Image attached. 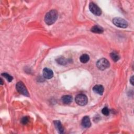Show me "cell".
Masks as SVG:
<instances>
[{
	"label": "cell",
	"instance_id": "obj_15",
	"mask_svg": "<svg viewBox=\"0 0 134 134\" xmlns=\"http://www.w3.org/2000/svg\"><path fill=\"white\" fill-rule=\"evenodd\" d=\"M110 57L112 59V60L113 61H114L115 62H116L119 60V58H120L119 55L116 52H113L110 53Z\"/></svg>",
	"mask_w": 134,
	"mask_h": 134
},
{
	"label": "cell",
	"instance_id": "obj_11",
	"mask_svg": "<svg viewBox=\"0 0 134 134\" xmlns=\"http://www.w3.org/2000/svg\"><path fill=\"white\" fill-rule=\"evenodd\" d=\"M72 100H73L72 97L69 95H64L61 97L62 102L65 104H70L72 102Z\"/></svg>",
	"mask_w": 134,
	"mask_h": 134
},
{
	"label": "cell",
	"instance_id": "obj_19",
	"mask_svg": "<svg viewBox=\"0 0 134 134\" xmlns=\"http://www.w3.org/2000/svg\"><path fill=\"white\" fill-rule=\"evenodd\" d=\"M130 82L131 83V84L133 85V76H132L130 79Z\"/></svg>",
	"mask_w": 134,
	"mask_h": 134
},
{
	"label": "cell",
	"instance_id": "obj_13",
	"mask_svg": "<svg viewBox=\"0 0 134 134\" xmlns=\"http://www.w3.org/2000/svg\"><path fill=\"white\" fill-rule=\"evenodd\" d=\"M56 61L57 62V63L58 64L63 65H65L67 63V61H66V59L62 56L59 57L57 59H56Z\"/></svg>",
	"mask_w": 134,
	"mask_h": 134
},
{
	"label": "cell",
	"instance_id": "obj_2",
	"mask_svg": "<svg viewBox=\"0 0 134 134\" xmlns=\"http://www.w3.org/2000/svg\"><path fill=\"white\" fill-rule=\"evenodd\" d=\"M113 23L115 26L122 28H126L128 25L127 21L125 19L120 17L114 18L113 19Z\"/></svg>",
	"mask_w": 134,
	"mask_h": 134
},
{
	"label": "cell",
	"instance_id": "obj_7",
	"mask_svg": "<svg viewBox=\"0 0 134 134\" xmlns=\"http://www.w3.org/2000/svg\"><path fill=\"white\" fill-rule=\"evenodd\" d=\"M43 75L47 79H50L53 76V73L50 69L45 68L43 70Z\"/></svg>",
	"mask_w": 134,
	"mask_h": 134
},
{
	"label": "cell",
	"instance_id": "obj_9",
	"mask_svg": "<svg viewBox=\"0 0 134 134\" xmlns=\"http://www.w3.org/2000/svg\"><path fill=\"white\" fill-rule=\"evenodd\" d=\"M54 125L57 129V131L60 133H62L64 132V128L61 123V122L59 120H54L53 121Z\"/></svg>",
	"mask_w": 134,
	"mask_h": 134
},
{
	"label": "cell",
	"instance_id": "obj_16",
	"mask_svg": "<svg viewBox=\"0 0 134 134\" xmlns=\"http://www.w3.org/2000/svg\"><path fill=\"white\" fill-rule=\"evenodd\" d=\"M2 75L3 76H4V77H5L6 78V79L7 80V81L8 82H11L12 80H13V77L12 76H10L9 74H7V73H2Z\"/></svg>",
	"mask_w": 134,
	"mask_h": 134
},
{
	"label": "cell",
	"instance_id": "obj_4",
	"mask_svg": "<svg viewBox=\"0 0 134 134\" xmlns=\"http://www.w3.org/2000/svg\"><path fill=\"white\" fill-rule=\"evenodd\" d=\"M75 102L80 106H85L88 102L87 96L84 94H77L75 98Z\"/></svg>",
	"mask_w": 134,
	"mask_h": 134
},
{
	"label": "cell",
	"instance_id": "obj_1",
	"mask_svg": "<svg viewBox=\"0 0 134 134\" xmlns=\"http://www.w3.org/2000/svg\"><path fill=\"white\" fill-rule=\"evenodd\" d=\"M58 12L56 10H51L46 14L44 21L47 25H51L55 22L58 18Z\"/></svg>",
	"mask_w": 134,
	"mask_h": 134
},
{
	"label": "cell",
	"instance_id": "obj_6",
	"mask_svg": "<svg viewBox=\"0 0 134 134\" xmlns=\"http://www.w3.org/2000/svg\"><path fill=\"white\" fill-rule=\"evenodd\" d=\"M90 10L95 15L99 16L102 14V10L99 7L94 3H90L89 5Z\"/></svg>",
	"mask_w": 134,
	"mask_h": 134
},
{
	"label": "cell",
	"instance_id": "obj_17",
	"mask_svg": "<svg viewBox=\"0 0 134 134\" xmlns=\"http://www.w3.org/2000/svg\"><path fill=\"white\" fill-rule=\"evenodd\" d=\"M102 113H103V115H104L105 116H108L109 114V110L107 107H105L102 109Z\"/></svg>",
	"mask_w": 134,
	"mask_h": 134
},
{
	"label": "cell",
	"instance_id": "obj_3",
	"mask_svg": "<svg viewBox=\"0 0 134 134\" xmlns=\"http://www.w3.org/2000/svg\"><path fill=\"white\" fill-rule=\"evenodd\" d=\"M110 65L109 61L105 58H102L98 60L96 63V66L100 70H104L107 69Z\"/></svg>",
	"mask_w": 134,
	"mask_h": 134
},
{
	"label": "cell",
	"instance_id": "obj_12",
	"mask_svg": "<svg viewBox=\"0 0 134 134\" xmlns=\"http://www.w3.org/2000/svg\"><path fill=\"white\" fill-rule=\"evenodd\" d=\"M91 31L93 32L96 33V34H101L103 32L104 30L103 28L98 25H95L92 27L91 29Z\"/></svg>",
	"mask_w": 134,
	"mask_h": 134
},
{
	"label": "cell",
	"instance_id": "obj_18",
	"mask_svg": "<svg viewBox=\"0 0 134 134\" xmlns=\"http://www.w3.org/2000/svg\"><path fill=\"white\" fill-rule=\"evenodd\" d=\"M29 122V118L27 116H25V117H23L21 119V122L24 124V125H26L27 124L28 122Z\"/></svg>",
	"mask_w": 134,
	"mask_h": 134
},
{
	"label": "cell",
	"instance_id": "obj_8",
	"mask_svg": "<svg viewBox=\"0 0 134 134\" xmlns=\"http://www.w3.org/2000/svg\"><path fill=\"white\" fill-rule=\"evenodd\" d=\"M82 125L84 128H89L91 126V122L88 116H84L82 120Z\"/></svg>",
	"mask_w": 134,
	"mask_h": 134
},
{
	"label": "cell",
	"instance_id": "obj_20",
	"mask_svg": "<svg viewBox=\"0 0 134 134\" xmlns=\"http://www.w3.org/2000/svg\"><path fill=\"white\" fill-rule=\"evenodd\" d=\"M0 81H1V85H3V80L2 79H0Z\"/></svg>",
	"mask_w": 134,
	"mask_h": 134
},
{
	"label": "cell",
	"instance_id": "obj_14",
	"mask_svg": "<svg viewBox=\"0 0 134 134\" xmlns=\"http://www.w3.org/2000/svg\"><path fill=\"white\" fill-rule=\"evenodd\" d=\"M90 60V57L87 54H83L80 57V61L83 63H86Z\"/></svg>",
	"mask_w": 134,
	"mask_h": 134
},
{
	"label": "cell",
	"instance_id": "obj_10",
	"mask_svg": "<svg viewBox=\"0 0 134 134\" xmlns=\"http://www.w3.org/2000/svg\"><path fill=\"white\" fill-rule=\"evenodd\" d=\"M104 87L101 85H96L93 88V91L99 95H103L104 92Z\"/></svg>",
	"mask_w": 134,
	"mask_h": 134
},
{
	"label": "cell",
	"instance_id": "obj_5",
	"mask_svg": "<svg viewBox=\"0 0 134 134\" xmlns=\"http://www.w3.org/2000/svg\"><path fill=\"white\" fill-rule=\"evenodd\" d=\"M16 88L17 90V91L21 94L25 95L26 96H29V93L28 92V91L26 87V86H25L24 84L21 82L19 81L17 83L16 85Z\"/></svg>",
	"mask_w": 134,
	"mask_h": 134
}]
</instances>
